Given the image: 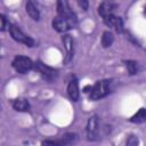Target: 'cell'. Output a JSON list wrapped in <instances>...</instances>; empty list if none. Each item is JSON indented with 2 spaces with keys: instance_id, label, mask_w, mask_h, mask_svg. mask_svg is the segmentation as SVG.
Returning a JSON list of instances; mask_svg holds the SVG:
<instances>
[{
  "instance_id": "cell-15",
  "label": "cell",
  "mask_w": 146,
  "mask_h": 146,
  "mask_svg": "<svg viewBox=\"0 0 146 146\" xmlns=\"http://www.w3.org/2000/svg\"><path fill=\"white\" fill-rule=\"evenodd\" d=\"M114 42V35L112 32L110 31H104L102 34V39H100V43L103 48H108L113 44Z\"/></svg>"
},
{
  "instance_id": "cell-12",
  "label": "cell",
  "mask_w": 146,
  "mask_h": 146,
  "mask_svg": "<svg viewBox=\"0 0 146 146\" xmlns=\"http://www.w3.org/2000/svg\"><path fill=\"white\" fill-rule=\"evenodd\" d=\"M11 106L17 112H30L31 105L26 98H16L11 102Z\"/></svg>"
},
{
  "instance_id": "cell-19",
  "label": "cell",
  "mask_w": 146,
  "mask_h": 146,
  "mask_svg": "<svg viewBox=\"0 0 146 146\" xmlns=\"http://www.w3.org/2000/svg\"><path fill=\"white\" fill-rule=\"evenodd\" d=\"M78 5H79L82 9H84V10H87V9H88V7H89V2H88L87 0H82V1H81V0H79V1H78Z\"/></svg>"
},
{
  "instance_id": "cell-3",
  "label": "cell",
  "mask_w": 146,
  "mask_h": 146,
  "mask_svg": "<svg viewBox=\"0 0 146 146\" xmlns=\"http://www.w3.org/2000/svg\"><path fill=\"white\" fill-rule=\"evenodd\" d=\"M104 128H102L100 121L98 115H92L88 119L87 125H86V136L87 140L89 141H97L100 140L103 137Z\"/></svg>"
},
{
  "instance_id": "cell-16",
  "label": "cell",
  "mask_w": 146,
  "mask_h": 146,
  "mask_svg": "<svg viewBox=\"0 0 146 146\" xmlns=\"http://www.w3.org/2000/svg\"><path fill=\"white\" fill-rule=\"evenodd\" d=\"M122 63L124 64V66H125V68H127V71H128V73L130 75H135V74L138 73V71H139V64L136 60L128 59V60H123Z\"/></svg>"
},
{
  "instance_id": "cell-13",
  "label": "cell",
  "mask_w": 146,
  "mask_h": 146,
  "mask_svg": "<svg viewBox=\"0 0 146 146\" xmlns=\"http://www.w3.org/2000/svg\"><path fill=\"white\" fill-rule=\"evenodd\" d=\"M25 10L27 13V15L33 19V21H39L40 19V11L38 9V7L35 6V3L31 0H27L25 3Z\"/></svg>"
},
{
  "instance_id": "cell-5",
  "label": "cell",
  "mask_w": 146,
  "mask_h": 146,
  "mask_svg": "<svg viewBox=\"0 0 146 146\" xmlns=\"http://www.w3.org/2000/svg\"><path fill=\"white\" fill-rule=\"evenodd\" d=\"M36 73L40 74V76L47 81V82H52L57 79L58 76V70L51 67V66H48L46 65L44 63H42L41 60H36L34 62V68H33Z\"/></svg>"
},
{
  "instance_id": "cell-8",
  "label": "cell",
  "mask_w": 146,
  "mask_h": 146,
  "mask_svg": "<svg viewBox=\"0 0 146 146\" xmlns=\"http://www.w3.org/2000/svg\"><path fill=\"white\" fill-rule=\"evenodd\" d=\"M103 22L106 26L108 27H113L117 33L122 34L125 33L124 30V25H123V21L121 17L116 16V15H110V16H105L103 17Z\"/></svg>"
},
{
  "instance_id": "cell-2",
  "label": "cell",
  "mask_w": 146,
  "mask_h": 146,
  "mask_svg": "<svg viewBox=\"0 0 146 146\" xmlns=\"http://www.w3.org/2000/svg\"><path fill=\"white\" fill-rule=\"evenodd\" d=\"M114 80L113 79H103L96 81L92 86H87L84 90H88L89 99L90 100H99L102 98H105L114 90Z\"/></svg>"
},
{
  "instance_id": "cell-9",
  "label": "cell",
  "mask_w": 146,
  "mask_h": 146,
  "mask_svg": "<svg viewBox=\"0 0 146 146\" xmlns=\"http://www.w3.org/2000/svg\"><path fill=\"white\" fill-rule=\"evenodd\" d=\"M62 42H63V46H64L65 52H66L65 58H64V64H68L74 56V42L70 34H63Z\"/></svg>"
},
{
  "instance_id": "cell-17",
  "label": "cell",
  "mask_w": 146,
  "mask_h": 146,
  "mask_svg": "<svg viewBox=\"0 0 146 146\" xmlns=\"http://www.w3.org/2000/svg\"><path fill=\"white\" fill-rule=\"evenodd\" d=\"M139 145V138L138 136L136 135H129L127 137V140H125V145L124 146H138Z\"/></svg>"
},
{
  "instance_id": "cell-14",
  "label": "cell",
  "mask_w": 146,
  "mask_h": 146,
  "mask_svg": "<svg viewBox=\"0 0 146 146\" xmlns=\"http://www.w3.org/2000/svg\"><path fill=\"white\" fill-rule=\"evenodd\" d=\"M129 121L132 122V123H137V124L146 122V108H144V107L139 108V110L129 119Z\"/></svg>"
},
{
  "instance_id": "cell-7",
  "label": "cell",
  "mask_w": 146,
  "mask_h": 146,
  "mask_svg": "<svg viewBox=\"0 0 146 146\" xmlns=\"http://www.w3.org/2000/svg\"><path fill=\"white\" fill-rule=\"evenodd\" d=\"M79 139L75 132H66L57 139H46L42 140L41 146H71Z\"/></svg>"
},
{
  "instance_id": "cell-1",
  "label": "cell",
  "mask_w": 146,
  "mask_h": 146,
  "mask_svg": "<svg viewBox=\"0 0 146 146\" xmlns=\"http://www.w3.org/2000/svg\"><path fill=\"white\" fill-rule=\"evenodd\" d=\"M57 16L54 17L51 25L52 29L59 33L66 34L70 30H73L78 25L76 14L71 9L70 5L65 0L57 1Z\"/></svg>"
},
{
  "instance_id": "cell-4",
  "label": "cell",
  "mask_w": 146,
  "mask_h": 146,
  "mask_svg": "<svg viewBox=\"0 0 146 146\" xmlns=\"http://www.w3.org/2000/svg\"><path fill=\"white\" fill-rule=\"evenodd\" d=\"M8 31H9L10 36H11L16 42L23 43V44H25L26 47H30V48H32V47L35 46V40H34L33 38H31L30 35H27L26 33H24V32L19 29V26L9 23V24H8Z\"/></svg>"
},
{
  "instance_id": "cell-10",
  "label": "cell",
  "mask_w": 146,
  "mask_h": 146,
  "mask_svg": "<svg viewBox=\"0 0 146 146\" xmlns=\"http://www.w3.org/2000/svg\"><path fill=\"white\" fill-rule=\"evenodd\" d=\"M117 9V3L113 2V1H103L100 2V5L98 6V14L103 17L105 16H110V15H114L115 10Z\"/></svg>"
},
{
  "instance_id": "cell-18",
  "label": "cell",
  "mask_w": 146,
  "mask_h": 146,
  "mask_svg": "<svg viewBox=\"0 0 146 146\" xmlns=\"http://www.w3.org/2000/svg\"><path fill=\"white\" fill-rule=\"evenodd\" d=\"M0 21H1V26H0V31L1 32H5L6 31V27H7V18L3 14H0Z\"/></svg>"
},
{
  "instance_id": "cell-11",
  "label": "cell",
  "mask_w": 146,
  "mask_h": 146,
  "mask_svg": "<svg viewBox=\"0 0 146 146\" xmlns=\"http://www.w3.org/2000/svg\"><path fill=\"white\" fill-rule=\"evenodd\" d=\"M67 95L71 98V100H73V102H78L79 100L80 91H79V82H78L76 78H72L68 81V84H67Z\"/></svg>"
},
{
  "instance_id": "cell-6",
  "label": "cell",
  "mask_w": 146,
  "mask_h": 146,
  "mask_svg": "<svg viewBox=\"0 0 146 146\" xmlns=\"http://www.w3.org/2000/svg\"><path fill=\"white\" fill-rule=\"evenodd\" d=\"M11 66L13 68L21 74H26L29 73L31 70L34 68V62L23 55H17L14 57V59L11 60Z\"/></svg>"
},
{
  "instance_id": "cell-20",
  "label": "cell",
  "mask_w": 146,
  "mask_h": 146,
  "mask_svg": "<svg viewBox=\"0 0 146 146\" xmlns=\"http://www.w3.org/2000/svg\"><path fill=\"white\" fill-rule=\"evenodd\" d=\"M144 15H145V16H146V6H145V7H144Z\"/></svg>"
}]
</instances>
